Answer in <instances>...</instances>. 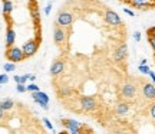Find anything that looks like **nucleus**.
I'll use <instances>...</instances> for the list:
<instances>
[{
	"instance_id": "obj_1",
	"label": "nucleus",
	"mask_w": 155,
	"mask_h": 134,
	"mask_svg": "<svg viewBox=\"0 0 155 134\" xmlns=\"http://www.w3.org/2000/svg\"><path fill=\"white\" fill-rule=\"evenodd\" d=\"M6 58L9 59L10 62H13V64H17V62H22L25 61V53H23V49L22 48H19V46H12V48H9V49L6 50Z\"/></svg>"
},
{
	"instance_id": "obj_2",
	"label": "nucleus",
	"mask_w": 155,
	"mask_h": 134,
	"mask_svg": "<svg viewBox=\"0 0 155 134\" xmlns=\"http://www.w3.org/2000/svg\"><path fill=\"white\" fill-rule=\"evenodd\" d=\"M81 107H82L83 111L92 112L96 110L98 104H96L95 97H92V95H83V97H81Z\"/></svg>"
},
{
	"instance_id": "obj_3",
	"label": "nucleus",
	"mask_w": 155,
	"mask_h": 134,
	"mask_svg": "<svg viewBox=\"0 0 155 134\" xmlns=\"http://www.w3.org/2000/svg\"><path fill=\"white\" fill-rule=\"evenodd\" d=\"M121 95L125 100H134L137 97V85L132 84V82H125L122 85Z\"/></svg>"
},
{
	"instance_id": "obj_4",
	"label": "nucleus",
	"mask_w": 155,
	"mask_h": 134,
	"mask_svg": "<svg viewBox=\"0 0 155 134\" xmlns=\"http://www.w3.org/2000/svg\"><path fill=\"white\" fill-rule=\"evenodd\" d=\"M32 98H33L43 110H49V95L48 94H45L42 91H35V92H32Z\"/></svg>"
},
{
	"instance_id": "obj_5",
	"label": "nucleus",
	"mask_w": 155,
	"mask_h": 134,
	"mask_svg": "<svg viewBox=\"0 0 155 134\" xmlns=\"http://www.w3.org/2000/svg\"><path fill=\"white\" fill-rule=\"evenodd\" d=\"M38 48H39V40H36V39L28 40V42H26V43L22 46L23 53H25V56H26V58L33 56L35 53L38 52Z\"/></svg>"
},
{
	"instance_id": "obj_6",
	"label": "nucleus",
	"mask_w": 155,
	"mask_h": 134,
	"mask_svg": "<svg viewBox=\"0 0 155 134\" xmlns=\"http://www.w3.org/2000/svg\"><path fill=\"white\" fill-rule=\"evenodd\" d=\"M73 22V15L71 12H59L58 15V19H56V23L62 26V28H68L71 26Z\"/></svg>"
},
{
	"instance_id": "obj_7",
	"label": "nucleus",
	"mask_w": 155,
	"mask_h": 134,
	"mask_svg": "<svg viewBox=\"0 0 155 134\" xmlns=\"http://www.w3.org/2000/svg\"><path fill=\"white\" fill-rule=\"evenodd\" d=\"M65 40H66V32L63 30L62 26H59V25L56 23L55 28H53V42H55V45H58V46H62Z\"/></svg>"
},
{
	"instance_id": "obj_8",
	"label": "nucleus",
	"mask_w": 155,
	"mask_h": 134,
	"mask_svg": "<svg viewBox=\"0 0 155 134\" xmlns=\"http://www.w3.org/2000/svg\"><path fill=\"white\" fill-rule=\"evenodd\" d=\"M104 17H105V22L108 23V25H111V26H119V25L122 23L119 15L114 10H106Z\"/></svg>"
},
{
	"instance_id": "obj_9",
	"label": "nucleus",
	"mask_w": 155,
	"mask_h": 134,
	"mask_svg": "<svg viewBox=\"0 0 155 134\" xmlns=\"http://www.w3.org/2000/svg\"><path fill=\"white\" fill-rule=\"evenodd\" d=\"M128 5H131L135 9L145 10V9H150L155 5V0H128Z\"/></svg>"
},
{
	"instance_id": "obj_10",
	"label": "nucleus",
	"mask_w": 155,
	"mask_h": 134,
	"mask_svg": "<svg viewBox=\"0 0 155 134\" xmlns=\"http://www.w3.org/2000/svg\"><path fill=\"white\" fill-rule=\"evenodd\" d=\"M142 95L148 101H155V84L154 82H145L142 85Z\"/></svg>"
},
{
	"instance_id": "obj_11",
	"label": "nucleus",
	"mask_w": 155,
	"mask_h": 134,
	"mask_svg": "<svg viewBox=\"0 0 155 134\" xmlns=\"http://www.w3.org/2000/svg\"><path fill=\"white\" fill-rule=\"evenodd\" d=\"M61 123L68 131H71V130H79L81 131V129L83 127V124H81L76 120H72V118H62Z\"/></svg>"
},
{
	"instance_id": "obj_12",
	"label": "nucleus",
	"mask_w": 155,
	"mask_h": 134,
	"mask_svg": "<svg viewBox=\"0 0 155 134\" xmlns=\"http://www.w3.org/2000/svg\"><path fill=\"white\" fill-rule=\"evenodd\" d=\"M127 55H128V46L125 43H122L114 52V59H115V62H122L127 58Z\"/></svg>"
},
{
	"instance_id": "obj_13",
	"label": "nucleus",
	"mask_w": 155,
	"mask_h": 134,
	"mask_svg": "<svg viewBox=\"0 0 155 134\" xmlns=\"http://www.w3.org/2000/svg\"><path fill=\"white\" fill-rule=\"evenodd\" d=\"M15 40H16V32L13 30V28H7V32H6V48L9 49L15 45Z\"/></svg>"
},
{
	"instance_id": "obj_14",
	"label": "nucleus",
	"mask_w": 155,
	"mask_h": 134,
	"mask_svg": "<svg viewBox=\"0 0 155 134\" xmlns=\"http://www.w3.org/2000/svg\"><path fill=\"white\" fill-rule=\"evenodd\" d=\"M63 69H65V64L62 61H55L50 67V74L52 75H59L61 72H63Z\"/></svg>"
},
{
	"instance_id": "obj_15",
	"label": "nucleus",
	"mask_w": 155,
	"mask_h": 134,
	"mask_svg": "<svg viewBox=\"0 0 155 134\" xmlns=\"http://www.w3.org/2000/svg\"><path fill=\"white\" fill-rule=\"evenodd\" d=\"M115 111L118 115H125L129 111V104L128 102H118L115 107Z\"/></svg>"
},
{
	"instance_id": "obj_16",
	"label": "nucleus",
	"mask_w": 155,
	"mask_h": 134,
	"mask_svg": "<svg viewBox=\"0 0 155 134\" xmlns=\"http://www.w3.org/2000/svg\"><path fill=\"white\" fill-rule=\"evenodd\" d=\"M0 105H2V108H3L5 111H9V110H12V108H13V105H15V102H13V100H10V98H7V100L0 101Z\"/></svg>"
},
{
	"instance_id": "obj_17",
	"label": "nucleus",
	"mask_w": 155,
	"mask_h": 134,
	"mask_svg": "<svg viewBox=\"0 0 155 134\" xmlns=\"http://www.w3.org/2000/svg\"><path fill=\"white\" fill-rule=\"evenodd\" d=\"M12 10H13V3L10 0H5L3 2V13L5 15H10Z\"/></svg>"
},
{
	"instance_id": "obj_18",
	"label": "nucleus",
	"mask_w": 155,
	"mask_h": 134,
	"mask_svg": "<svg viewBox=\"0 0 155 134\" xmlns=\"http://www.w3.org/2000/svg\"><path fill=\"white\" fill-rule=\"evenodd\" d=\"M71 94H72V89L69 88V87H62L59 89V95L61 97H71Z\"/></svg>"
},
{
	"instance_id": "obj_19",
	"label": "nucleus",
	"mask_w": 155,
	"mask_h": 134,
	"mask_svg": "<svg viewBox=\"0 0 155 134\" xmlns=\"http://www.w3.org/2000/svg\"><path fill=\"white\" fill-rule=\"evenodd\" d=\"M5 71L6 72H13L15 69H16V65L13 64V62H7V64H5Z\"/></svg>"
},
{
	"instance_id": "obj_20",
	"label": "nucleus",
	"mask_w": 155,
	"mask_h": 134,
	"mask_svg": "<svg viewBox=\"0 0 155 134\" xmlns=\"http://www.w3.org/2000/svg\"><path fill=\"white\" fill-rule=\"evenodd\" d=\"M32 13H33L32 16H33L35 23H36V25H39V22H40V15H39V10H38V9H33V12H32Z\"/></svg>"
},
{
	"instance_id": "obj_21",
	"label": "nucleus",
	"mask_w": 155,
	"mask_h": 134,
	"mask_svg": "<svg viewBox=\"0 0 155 134\" xmlns=\"http://www.w3.org/2000/svg\"><path fill=\"white\" fill-rule=\"evenodd\" d=\"M138 71H139V72H142V74H150L151 68L148 67V65H139V67H138Z\"/></svg>"
},
{
	"instance_id": "obj_22",
	"label": "nucleus",
	"mask_w": 155,
	"mask_h": 134,
	"mask_svg": "<svg viewBox=\"0 0 155 134\" xmlns=\"http://www.w3.org/2000/svg\"><path fill=\"white\" fill-rule=\"evenodd\" d=\"M7 82H9V77H7L6 74H2V75H0V85L7 84Z\"/></svg>"
},
{
	"instance_id": "obj_23",
	"label": "nucleus",
	"mask_w": 155,
	"mask_h": 134,
	"mask_svg": "<svg viewBox=\"0 0 155 134\" xmlns=\"http://www.w3.org/2000/svg\"><path fill=\"white\" fill-rule=\"evenodd\" d=\"M16 89H17V92H25V91H28V88H26V85L25 84H17Z\"/></svg>"
},
{
	"instance_id": "obj_24",
	"label": "nucleus",
	"mask_w": 155,
	"mask_h": 134,
	"mask_svg": "<svg viewBox=\"0 0 155 134\" xmlns=\"http://www.w3.org/2000/svg\"><path fill=\"white\" fill-rule=\"evenodd\" d=\"M50 10H52V2H49V3L46 5V7H45V16H49Z\"/></svg>"
},
{
	"instance_id": "obj_25",
	"label": "nucleus",
	"mask_w": 155,
	"mask_h": 134,
	"mask_svg": "<svg viewBox=\"0 0 155 134\" xmlns=\"http://www.w3.org/2000/svg\"><path fill=\"white\" fill-rule=\"evenodd\" d=\"M26 88H28V91H30V92H35V91H39V88H38V85H36V84H29L28 87H26Z\"/></svg>"
},
{
	"instance_id": "obj_26",
	"label": "nucleus",
	"mask_w": 155,
	"mask_h": 134,
	"mask_svg": "<svg viewBox=\"0 0 155 134\" xmlns=\"http://www.w3.org/2000/svg\"><path fill=\"white\" fill-rule=\"evenodd\" d=\"M148 42H150L151 48H152V52H154V56H155V38H151V36H148Z\"/></svg>"
},
{
	"instance_id": "obj_27",
	"label": "nucleus",
	"mask_w": 155,
	"mask_h": 134,
	"mask_svg": "<svg viewBox=\"0 0 155 134\" xmlns=\"http://www.w3.org/2000/svg\"><path fill=\"white\" fill-rule=\"evenodd\" d=\"M150 112H151V117L155 120V101L150 105Z\"/></svg>"
},
{
	"instance_id": "obj_28",
	"label": "nucleus",
	"mask_w": 155,
	"mask_h": 134,
	"mask_svg": "<svg viewBox=\"0 0 155 134\" xmlns=\"http://www.w3.org/2000/svg\"><path fill=\"white\" fill-rule=\"evenodd\" d=\"M147 35L151 36V38H155V26H152V28L148 29V30H147Z\"/></svg>"
},
{
	"instance_id": "obj_29",
	"label": "nucleus",
	"mask_w": 155,
	"mask_h": 134,
	"mask_svg": "<svg viewBox=\"0 0 155 134\" xmlns=\"http://www.w3.org/2000/svg\"><path fill=\"white\" fill-rule=\"evenodd\" d=\"M43 124H45V125H46V127H48L49 130H53V125L50 124V121L48 120V118H43Z\"/></svg>"
},
{
	"instance_id": "obj_30",
	"label": "nucleus",
	"mask_w": 155,
	"mask_h": 134,
	"mask_svg": "<svg viewBox=\"0 0 155 134\" xmlns=\"http://www.w3.org/2000/svg\"><path fill=\"white\" fill-rule=\"evenodd\" d=\"M124 12L127 13L128 16H131V17H134V16H135V13H134V12L131 10V9H128V7H125V9H124Z\"/></svg>"
},
{
	"instance_id": "obj_31",
	"label": "nucleus",
	"mask_w": 155,
	"mask_h": 134,
	"mask_svg": "<svg viewBox=\"0 0 155 134\" xmlns=\"http://www.w3.org/2000/svg\"><path fill=\"white\" fill-rule=\"evenodd\" d=\"M134 39H135V42H139V40H141V33H139L138 30L134 33Z\"/></svg>"
},
{
	"instance_id": "obj_32",
	"label": "nucleus",
	"mask_w": 155,
	"mask_h": 134,
	"mask_svg": "<svg viewBox=\"0 0 155 134\" xmlns=\"http://www.w3.org/2000/svg\"><path fill=\"white\" fill-rule=\"evenodd\" d=\"M148 75L151 77V79H152V82L155 84V72H154V71H150V74H148Z\"/></svg>"
},
{
	"instance_id": "obj_33",
	"label": "nucleus",
	"mask_w": 155,
	"mask_h": 134,
	"mask_svg": "<svg viewBox=\"0 0 155 134\" xmlns=\"http://www.w3.org/2000/svg\"><path fill=\"white\" fill-rule=\"evenodd\" d=\"M5 118V110L2 108V105H0V120H3Z\"/></svg>"
},
{
	"instance_id": "obj_34",
	"label": "nucleus",
	"mask_w": 155,
	"mask_h": 134,
	"mask_svg": "<svg viewBox=\"0 0 155 134\" xmlns=\"http://www.w3.org/2000/svg\"><path fill=\"white\" fill-rule=\"evenodd\" d=\"M29 79H30V81H35V79H36V77H35V75H30V74H29Z\"/></svg>"
},
{
	"instance_id": "obj_35",
	"label": "nucleus",
	"mask_w": 155,
	"mask_h": 134,
	"mask_svg": "<svg viewBox=\"0 0 155 134\" xmlns=\"http://www.w3.org/2000/svg\"><path fill=\"white\" fill-rule=\"evenodd\" d=\"M139 65H148V64H147V59H142V61H141V64H139Z\"/></svg>"
},
{
	"instance_id": "obj_36",
	"label": "nucleus",
	"mask_w": 155,
	"mask_h": 134,
	"mask_svg": "<svg viewBox=\"0 0 155 134\" xmlns=\"http://www.w3.org/2000/svg\"><path fill=\"white\" fill-rule=\"evenodd\" d=\"M59 134H71V133H69L68 130H63V131H61V133H59Z\"/></svg>"
},
{
	"instance_id": "obj_37",
	"label": "nucleus",
	"mask_w": 155,
	"mask_h": 134,
	"mask_svg": "<svg viewBox=\"0 0 155 134\" xmlns=\"http://www.w3.org/2000/svg\"><path fill=\"white\" fill-rule=\"evenodd\" d=\"M114 134H124V133H122V131H115Z\"/></svg>"
},
{
	"instance_id": "obj_38",
	"label": "nucleus",
	"mask_w": 155,
	"mask_h": 134,
	"mask_svg": "<svg viewBox=\"0 0 155 134\" xmlns=\"http://www.w3.org/2000/svg\"><path fill=\"white\" fill-rule=\"evenodd\" d=\"M119 2H124V3H128V0H119Z\"/></svg>"
},
{
	"instance_id": "obj_39",
	"label": "nucleus",
	"mask_w": 155,
	"mask_h": 134,
	"mask_svg": "<svg viewBox=\"0 0 155 134\" xmlns=\"http://www.w3.org/2000/svg\"><path fill=\"white\" fill-rule=\"evenodd\" d=\"M0 10H2V9H0Z\"/></svg>"
}]
</instances>
